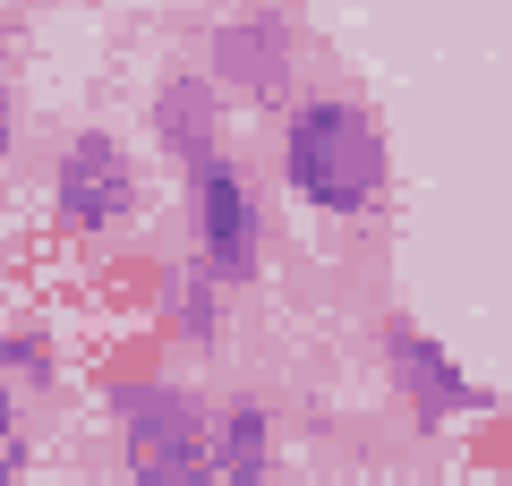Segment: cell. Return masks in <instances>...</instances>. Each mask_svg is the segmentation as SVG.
<instances>
[{
	"instance_id": "1",
	"label": "cell",
	"mask_w": 512,
	"mask_h": 486,
	"mask_svg": "<svg viewBox=\"0 0 512 486\" xmlns=\"http://www.w3.org/2000/svg\"><path fill=\"white\" fill-rule=\"evenodd\" d=\"M282 180L316 214H367L384 197V128L342 94H316L282 128Z\"/></svg>"
},
{
	"instance_id": "2",
	"label": "cell",
	"mask_w": 512,
	"mask_h": 486,
	"mask_svg": "<svg viewBox=\"0 0 512 486\" xmlns=\"http://www.w3.org/2000/svg\"><path fill=\"white\" fill-rule=\"evenodd\" d=\"M120 418H128L137 478H197V469H214V435H205V410L188 393L137 384V393H120Z\"/></svg>"
},
{
	"instance_id": "3",
	"label": "cell",
	"mask_w": 512,
	"mask_h": 486,
	"mask_svg": "<svg viewBox=\"0 0 512 486\" xmlns=\"http://www.w3.org/2000/svg\"><path fill=\"white\" fill-rule=\"evenodd\" d=\"M128 205H137V180H128L120 137H103V128L69 137V154H60V180H52V214L69 222V231H103V222H120Z\"/></svg>"
},
{
	"instance_id": "4",
	"label": "cell",
	"mask_w": 512,
	"mask_h": 486,
	"mask_svg": "<svg viewBox=\"0 0 512 486\" xmlns=\"http://www.w3.org/2000/svg\"><path fill=\"white\" fill-rule=\"evenodd\" d=\"M188 180H197V231H205L214 282H256V197L231 171V154H205Z\"/></svg>"
},
{
	"instance_id": "5",
	"label": "cell",
	"mask_w": 512,
	"mask_h": 486,
	"mask_svg": "<svg viewBox=\"0 0 512 486\" xmlns=\"http://www.w3.org/2000/svg\"><path fill=\"white\" fill-rule=\"evenodd\" d=\"M384 350H393V376L410 384V393H419V427H436V418H453V410H478V384L461 376L453 359H444L436 342H427V333H410V324H393V333H384Z\"/></svg>"
},
{
	"instance_id": "6",
	"label": "cell",
	"mask_w": 512,
	"mask_h": 486,
	"mask_svg": "<svg viewBox=\"0 0 512 486\" xmlns=\"http://www.w3.org/2000/svg\"><path fill=\"white\" fill-rule=\"evenodd\" d=\"M163 145L180 154V171H197L205 154H222V111H214V86H197V77H180V86H163Z\"/></svg>"
},
{
	"instance_id": "7",
	"label": "cell",
	"mask_w": 512,
	"mask_h": 486,
	"mask_svg": "<svg viewBox=\"0 0 512 486\" xmlns=\"http://www.w3.org/2000/svg\"><path fill=\"white\" fill-rule=\"evenodd\" d=\"M265 435H274V427H265V410H231V418H222V435H214V469H222V478H256V469L274 461Z\"/></svg>"
},
{
	"instance_id": "8",
	"label": "cell",
	"mask_w": 512,
	"mask_h": 486,
	"mask_svg": "<svg viewBox=\"0 0 512 486\" xmlns=\"http://www.w3.org/2000/svg\"><path fill=\"white\" fill-rule=\"evenodd\" d=\"M171 324H180V333H197V342H214V265L188 273V282L171 290Z\"/></svg>"
},
{
	"instance_id": "9",
	"label": "cell",
	"mask_w": 512,
	"mask_h": 486,
	"mask_svg": "<svg viewBox=\"0 0 512 486\" xmlns=\"http://www.w3.org/2000/svg\"><path fill=\"white\" fill-rule=\"evenodd\" d=\"M274 26H282V18H274ZM274 26H265V43H256V35H248V18H239L231 35H222V52H231V69H256L265 86H274V77H282V43H274Z\"/></svg>"
},
{
	"instance_id": "10",
	"label": "cell",
	"mask_w": 512,
	"mask_h": 486,
	"mask_svg": "<svg viewBox=\"0 0 512 486\" xmlns=\"http://www.w3.org/2000/svg\"><path fill=\"white\" fill-rule=\"evenodd\" d=\"M26 469V444H18V410H9V384H0V478Z\"/></svg>"
},
{
	"instance_id": "11",
	"label": "cell",
	"mask_w": 512,
	"mask_h": 486,
	"mask_svg": "<svg viewBox=\"0 0 512 486\" xmlns=\"http://www.w3.org/2000/svg\"><path fill=\"white\" fill-rule=\"evenodd\" d=\"M9 137H18V120H9V86H0V162H9Z\"/></svg>"
},
{
	"instance_id": "12",
	"label": "cell",
	"mask_w": 512,
	"mask_h": 486,
	"mask_svg": "<svg viewBox=\"0 0 512 486\" xmlns=\"http://www.w3.org/2000/svg\"><path fill=\"white\" fill-rule=\"evenodd\" d=\"M0 69H9V26H0Z\"/></svg>"
}]
</instances>
